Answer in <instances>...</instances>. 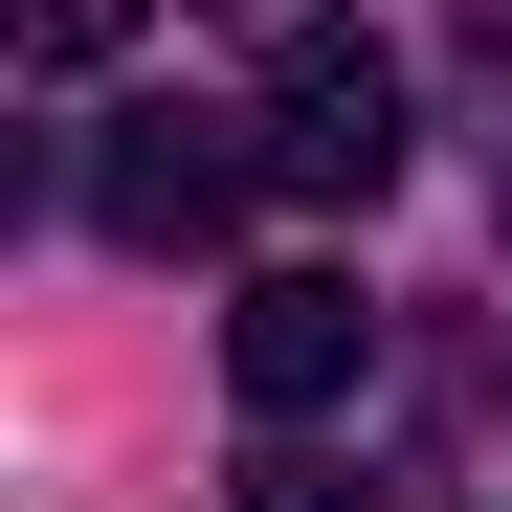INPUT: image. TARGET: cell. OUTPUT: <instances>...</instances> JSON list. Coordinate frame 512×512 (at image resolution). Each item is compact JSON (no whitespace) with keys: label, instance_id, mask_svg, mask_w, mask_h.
<instances>
[{"label":"cell","instance_id":"2","mask_svg":"<svg viewBox=\"0 0 512 512\" xmlns=\"http://www.w3.org/2000/svg\"><path fill=\"white\" fill-rule=\"evenodd\" d=\"M223 379H245V423L357 401V379H379V312H357V268H245V290H223Z\"/></svg>","mask_w":512,"mask_h":512},{"label":"cell","instance_id":"4","mask_svg":"<svg viewBox=\"0 0 512 512\" xmlns=\"http://www.w3.org/2000/svg\"><path fill=\"white\" fill-rule=\"evenodd\" d=\"M23 45H45V67H112V45H134V0H23Z\"/></svg>","mask_w":512,"mask_h":512},{"label":"cell","instance_id":"1","mask_svg":"<svg viewBox=\"0 0 512 512\" xmlns=\"http://www.w3.org/2000/svg\"><path fill=\"white\" fill-rule=\"evenodd\" d=\"M245 156H268L290 201H379V179H401V45H379V23H290Z\"/></svg>","mask_w":512,"mask_h":512},{"label":"cell","instance_id":"3","mask_svg":"<svg viewBox=\"0 0 512 512\" xmlns=\"http://www.w3.org/2000/svg\"><path fill=\"white\" fill-rule=\"evenodd\" d=\"M245 179H268V156H223V112H179V90H134V112L90 134V223H112V245H223Z\"/></svg>","mask_w":512,"mask_h":512}]
</instances>
